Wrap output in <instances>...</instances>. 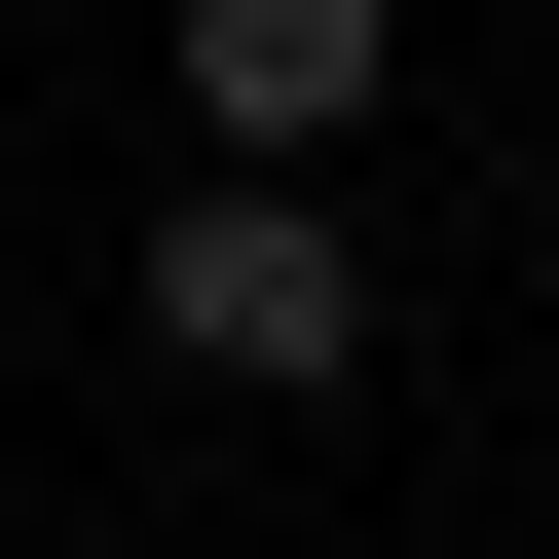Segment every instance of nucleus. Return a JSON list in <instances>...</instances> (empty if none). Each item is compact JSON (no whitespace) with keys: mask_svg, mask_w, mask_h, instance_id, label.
Returning a JSON list of instances; mask_svg holds the SVG:
<instances>
[{"mask_svg":"<svg viewBox=\"0 0 559 559\" xmlns=\"http://www.w3.org/2000/svg\"><path fill=\"white\" fill-rule=\"evenodd\" d=\"M150 373L336 411V373H373V224H336V187H187V224H150Z\"/></svg>","mask_w":559,"mask_h":559,"instance_id":"obj_1","label":"nucleus"},{"mask_svg":"<svg viewBox=\"0 0 559 559\" xmlns=\"http://www.w3.org/2000/svg\"><path fill=\"white\" fill-rule=\"evenodd\" d=\"M373 75H411L373 0H187V150H224V187H336V150H373Z\"/></svg>","mask_w":559,"mask_h":559,"instance_id":"obj_2","label":"nucleus"}]
</instances>
